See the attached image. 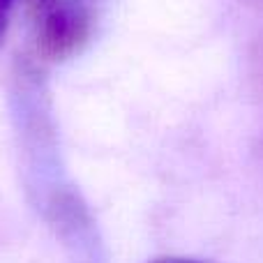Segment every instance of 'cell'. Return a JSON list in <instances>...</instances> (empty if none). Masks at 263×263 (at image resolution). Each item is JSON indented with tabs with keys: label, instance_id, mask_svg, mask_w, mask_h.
<instances>
[{
	"label": "cell",
	"instance_id": "obj_2",
	"mask_svg": "<svg viewBox=\"0 0 263 263\" xmlns=\"http://www.w3.org/2000/svg\"><path fill=\"white\" fill-rule=\"evenodd\" d=\"M14 7V0H0V42L5 37V30H7V23H9V14H12Z\"/></svg>",
	"mask_w": 263,
	"mask_h": 263
},
{
	"label": "cell",
	"instance_id": "obj_1",
	"mask_svg": "<svg viewBox=\"0 0 263 263\" xmlns=\"http://www.w3.org/2000/svg\"><path fill=\"white\" fill-rule=\"evenodd\" d=\"M37 49L49 60H65L90 42L97 0H30Z\"/></svg>",
	"mask_w": 263,
	"mask_h": 263
},
{
	"label": "cell",
	"instance_id": "obj_3",
	"mask_svg": "<svg viewBox=\"0 0 263 263\" xmlns=\"http://www.w3.org/2000/svg\"><path fill=\"white\" fill-rule=\"evenodd\" d=\"M150 263H208V261H199V259H187V256H164V259H155Z\"/></svg>",
	"mask_w": 263,
	"mask_h": 263
}]
</instances>
